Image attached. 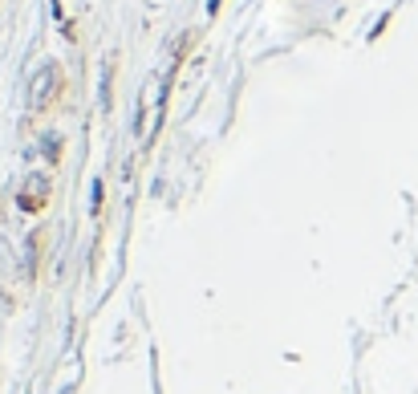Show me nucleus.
<instances>
[{"mask_svg": "<svg viewBox=\"0 0 418 394\" xmlns=\"http://www.w3.org/2000/svg\"><path fill=\"white\" fill-rule=\"evenodd\" d=\"M61 86H65V78H61V65H57V61H45V65L37 69V78H33V89H29V106H33V110H49V106L57 102Z\"/></svg>", "mask_w": 418, "mask_h": 394, "instance_id": "obj_1", "label": "nucleus"}, {"mask_svg": "<svg viewBox=\"0 0 418 394\" xmlns=\"http://www.w3.org/2000/svg\"><path fill=\"white\" fill-rule=\"evenodd\" d=\"M216 4H220V0H216Z\"/></svg>", "mask_w": 418, "mask_h": 394, "instance_id": "obj_2", "label": "nucleus"}]
</instances>
